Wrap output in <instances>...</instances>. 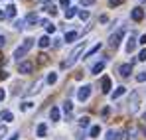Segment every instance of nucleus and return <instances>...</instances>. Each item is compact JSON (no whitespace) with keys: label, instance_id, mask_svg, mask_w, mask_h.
<instances>
[{"label":"nucleus","instance_id":"obj_6","mask_svg":"<svg viewBox=\"0 0 146 140\" xmlns=\"http://www.w3.org/2000/svg\"><path fill=\"white\" fill-rule=\"evenodd\" d=\"M46 134H48V124H46V122L38 124V128H36V136H38V138H44Z\"/></svg>","mask_w":146,"mask_h":140},{"label":"nucleus","instance_id":"obj_27","mask_svg":"<svg viewBox=\"0 0 146 140\" xmlns=\"http://www.w3.org/2000/svg\"><path fill=\"white\" fill-rule=\"evenodd\" d=\"M77 16H79L83 22H85V20H89V12H87V10H79V14H77Z\"/></svg>","mask_w":146,"mask_h":140},{"label":"nucleus","instance_id":"obj_24","mask_svg":"<svg viewBox=\"0 0 146 140\" xmlns=\"http://www.w3.org/2000/svg\"><path fill=\"white\" fill-rule=\"evenodd\" d=\"M75 14H79V12H77L75 8H67V10H65V20H71Z\"/></svg>","mask_w":146,"mask_h":140},{"label":"nucleus","instance_id":"obj_25","mask_svg":"<svg viewBox=\"0 0 146 140\" xmlns=\"http://www.w3.org/2000/svg\"><path fill=\"white\" fill-rule=\"evenodd\" d=\"M46 81H48L49 85H53V83L57 81V73H53V71H51V73H49L48 77H46Z\"/></svg>","mask_w":146,"mask_h":140},{"label":"nucleus","instance_id":"obj_11","mask_svg":"<svg viewBox=\"0 0 146 140\" xmlns=\"http://www.w3.org/2000/svg\"><path fill=\"white\" fill-rule=\"evenodd\" d=\"M124 93H126V87H119V89H115V91L111 93V99H113V101H117V99L122 97Z\"/></svg>","mask_w":146,"mask_h":140},{"label":"nucleus","instance_id":"obj_45","mask_svg":"<svg viewBox=\"0 0 146 140\" xmlns=\"http://www.w3.org/2000/svg\"><path fill=\"white\" fill-rule=\"evenodd\" d=\"M142 4H146V0H142Z\"/></svg>","mask_w":146,"mask_h":140},{"label":"nucleus","instance_id":"obj_38","mask_svg":"<svg viewBox=\"0 0 146 140\" xmlns=\"http://www.w3.org/2000/svg\"><path fill=\"white\" fill-rule=\"evenodd\" d=\"M138 44H142V46H146V34H144V36H140V40H138Z\"/></svg>","mask_w":146,"mask_h":140},{"label":"nucleus","instance_id":"obj_1","mask_svg":"<svg viewBox=\"0 0 146 140\" xmlns=\"http://www.w3.org/2000/svg\"><path fill=\"white\" fill-rule=\"evenodd\" d=\"M85 46H87V42H81L79 46H75V47H73V51L69 53V59H65V61H63L61 65H63V67H71L73 63H75V61L79 59V55L83 53V49H85Z\"/></svg>","mask_w":146,"mask_h":140},{"label":"nucleus","instance_id":"obj_29","mask_svg":"<svg viewBox=\"0 0 146 140\" xmlns=\"http://www.w3.org/2000/svg\"><path fill=\"white\" fill-rule=\"evenodd\" d=\"M46 12H49V14H51V16H53V14H55V12H57V8H55V6H53V4H48V6H46Z\"/></svg>","mask_w":146,"mask_h":140},{"label":"nucleus","instance_id":"obj_8","mask_svg":"<svg viewBox=\"0 0 146 140\" xmlns=\"http://www.w3.org/2000/svg\"><path fill=\"white\" fill-rule=\"evenodd\" d=\"M130 71H132V65H130V63H122L121 67H119L121 77H128V75H130Z\"/></svg>","mask_w":146,"mask_h":140},{"label":"nucleus","instance_id":"obj_26","mask_svg":"<svg viewBox=\"0 0 146 140\" xmlns=\"http://www.w3.org/2000/svg\"><path fill=\"white\" fill-rule=\"evenodd\" d=\"M63 111H65V115H69V113L73 111V105H71V101H65V103H63Z\"/></svg>","mask_w":146,"mask_h":140},{"label":"nucleus","instance_id":"obj_46","mask_svg":"<svg viewBox=\"0 0 146 140\" xmlns=\"http://www.w3.org/2000/svg\"><path fill=\"white\" fill-rule=\"evenodd\" d=\"M42 2H44V0H42Z\"/></svg>","mask_w":146,"mask_h":140},{"label":"nucleus","instance_id":"obj_5","mask_svg":"<svg viewBox=\"0 0 146 140\" xmlns=\"http://www.w3.org/2000/svg\"><path fill=\"white\" fill-rule=\"evenodd\" d=\"M18 69H20V73H32V69H34V63L32 61H22L20 65H18Z\"/></svg>","mask_w":146,"mask_h":140},{"label":"nucleus","instance_id":"obj_19","mask_svg":"<svg viewBox=\"0 0 146 140\" xmlns=\"http://www.w3.org/2000/svg\"><path fill=\"white\" fill-rule=\"evenodd\" d=\"M77 36H79V34H77V32H67V34H65V38H63V40H65V42H67V44H71V42H75V40H77Z\"/></svg>","mask_w":146,"mask_h":140},{"label":"nucleus","instance_id":"obj_10","mask_svg":"<svg viewBox=\"0 0 146 140\" xmlns=\"http://www.w3.org/2000/svg\"><path fill=\"white\" fill-rule=\"evenodd\" d=\"M101 91L105 95L111 93V79H109V77H103V81H101Z\"/></svg>","mask_w":146,"mask_h":140},{"label":"nucleus","instance_id":"obj_31","mask_svg":"<svg viewBox=\"0 0 146 140\" xmlns=\"http://www.w3.org/2000/svg\"><path fill=\"white\" fill-rule=\"evenodd\" d=\"M136 81H138V83H144V81H146V71H144V73H138V75H136Z\"/></svg>","mask_w":146,"mask_h":140},{"label":"nucleus","instance_id":"obj_21","mask_svg":"<svg viewBox=\"0 0 146 140\" xmlns=\"http://www.w3.org/2000/svg\"><path fill=\"white\" fill-rule=\"evenodd\" d=\"M99 49H101V44H95V46L91 47L87 53H85V57H91V55H95V53H99Z\"/></svg>","mask_w":146,"mask_h":140},{"label":"nucleus","instance_id":"obj_40","mask_svg":"<svg viewBox=\"0 0 146 140\" xmlns=\"http://www.w3.org/2000/svg\"><path fill=\"white\" fill-rule=\"evenodd\" d=\"M61 6L63 8H69V0H61Z\"/></svg>","mask_w":146,"mask_h":140},{"label":"nucleus","instance_id":"obj_43","mask_svg":"<svg viewBox=\"0 0 146 140\" xmlns=\"http://www.w3.org/2000/svg\"><path fill=\"white\" fill-rule=\"evenodd\" d=\"M18 136H20V134H12V136H10L8 140H18Z\"/></svg>","mask_w":146,"mask_h":140},{"label":"nucleus","instance_id":"obj_13","mask_svg":"<svg viewBox=\"0 0 146 140\" xmlns=\"http://www.w3.org/2000/svg\"><path fill=\"white\" fill-rule=\"evenodd\" d=\"M4 10H6V18H16V6L14 4H8Z\"/></svg>","mask_w":146,"mask_h":140},{"label":"nucleus","instance_id":"obj_23","mask_svg":"<svg viewBox=\"0 0 146 140\" xmlns=\"http://www.w3.org/2000/svg\"><path fill=\"white\" fill-rule=\"evenodd\" d=\"M89 122H91V118H89V117H81V118H79V126H81V128H87Z\"/></svg>","mask_w":146,"mask_h":140},{"label":"nucleus","instance_id":"obj_17","mask_svg":"<svg viewBox=\"0 0 146 140\" xmlns=\"http://www.w3.org/2000/svg\"><path fill=\"white\" fill-rule=\"evenodd\" d=\"M42 85H44V81H36V83L32 85V89L28 91V95H34V93H38V91L42 89Z\"/></svg>","mask_w":146,"mask_h":140},{"label":"nucleus","instance_id":"obj_37","mask_svg":"<svg viewBox=\"0 0 146 140\" xmlns=\"http://www.w3.org/2000/svg\"><path fill=\"white\" fill-rule=\"evenodd\" d=\"M53 47H61V40H59V38L53 40Z\"/></svg>","mask_w":146,"mask_h":140},{"label":"nucleus","instance_id":"obj_15","mask_svg":"<svg viewBox=\"0 0 146 140\" xmlns=\"http://www.w3.org/2000/svg\"><path fill=\"white\" fill-rule=\"evenodd\" d=\"M99 134H101V126H99V124H95V126L89 128V136H91V138H97Z\"/></svg>","mask_w":146,"mask_h":140},{"label":"nucleus","instance_id":"obj_41","mask_svg":"<svg viewBox=\"0 0 146 140\" xmlns=\"http://www.w3.org/2000/svg\"><path fill=\"white\" fill-rule=\"evenodd\" d=\"M40 24H42V26H46V28H48V26H49V20H40Z\"/></svg>","mask_w":146,"mask_h":140},{"label":"nucleus","instance_id":"obj_35","mask_svg":"<svg viewBox=\"0 0 146 140\" xmlns=\"http://www.w3.org/2000/svg\"><path fill=\"white\" fill-rule=\"evenodd\" d=\"M109 4L111 6H119V4H122V0H109Z\"/></svg>","mask_w":146,"mask_h":140},{"label":"nucleus","instance_id":"obj_33","mask_svg":"<svg viewBox=\"0 0 146 140\" xmlns=\"http://www.w3.org/2000/svg\"><path fill=\"white\" fill-rule=\"evenodd\" d=\"M95 0H81V6H93Z\"/></svg>","mask_w":146,"mask_h":140},{"label":"nucleus","instance_id":"obj_9","mask_svg":"<svg viewBox=\"0 0 146 140\" xmlns=\"http://www.w3.org/2000/svg\"><path fill=\"white\" fill-rule=\"evenodd\" d=\"M130 16H132V20H134V22H140V20L144 18V10H142V8H134Z\"/></svg>","mask_w":146,"mask_h":140},{"label":"nucleus","instance_id":"obj_2","mask_svg":"<svg viewBox=\"0 0 146 140\" xmlns=\"http://www.w3.org/2000/svg\"><path fill=\"white\" fill-rule=\"evenodd\" d=\"M32 47H34V40H30V38H28V40H24V42H22V46L16 47V51H14V57L20 61V59L24 57V55L28 53V51H30V49H32Z\"/></svg>","mask_w":146,"mask_h":140},{"label":"nucleus","instance_id":"obj_36","mask_svg":"<svg viewBox=\"0 0 146 140\" xmlns=\"http://www.w3.org/2000/svg\"><path fill=\"white\" fill-rule=\"evenodd\" d=\"M46 30H48V34H53V32H55V26H53V24H49Z\"/></svg>","mask_w":146,"mask_h":140},{"label":"nucleus","instance_id":"obj_12","mask_svg":"<svg viewBox=\"0 0 146 140\" xmlns=\"http://www.w3.org/2000/svg\"><path fill=\"white\" fill-rule=\"evenodd\" d=\"M134 49H136V40H134V36L130 34V38H128V44H126V51H128V53H132Z\"/></svg>","mask_w":146,"mask_h":140},{"label":"nucleus","instance_id":"obj_4","mask_svg":"<svg viewBox=\"0 0 146 140\" xmlns=\"http://www.w3.org/2000/svg\"><path fill=\"white\" fill-rule=\"evenodd\" d=\"M91 97V85H83L79 91H77V99L79 101H87Z\"/></svg>","mask_w":146,"mask_h":140},{"label":"nucleus","instance_id":"obj_7","mask_svg":"<svg viewBox=\"0 0 146 140\" xmlns=\"http://www.w3.org/2000/svg\"><path fill=\"white\" fill-rule=\"evenodd\" d=\"M12 118H14V115H12L10 111L0 113V126H2V124H6V122H12Z\"/></svg>","mask_w":146,"mask_h":140},{"label":"nucleus","instance_id":"obj_28","mask_svg":"<svg viewBox=\"0 0 146 140\" xmlns=\"http://www.w3.org/2000/svg\"><path fill=\"white\" fill-rule=\"evenodd\" d=\"M24 26H26V20H16L14 22V28L16 30H24Z\"/></svg>","mask_w":146,"mask_h":140},{"label":"nucleus","instance_id":"obj_14","mask_svg":"<svg viewBox=\"0 0 146 140\" xmlns=\"http://www.w3.org/2000/svg\"><path fill=\"white\" fill-rule=\"evenodd\" d=\"M103 69H105V61H99V63H95V65L91 67V73H93V75H99Z\"/></svg>","mask_w":146,"mask_h":140},{"label":"nucleus","instance_id":"obj_39","mask_svg":"<svg viewBox=\"0 0 146 140\" xmlns=\"http://www.w3.org/2000/svg\"><path fill=\"white\" fill-rule=\"evenodd\" d=\"M4 99H6V91H4V89H0V101H4Z\"/></svg>","mask_w":146,"mask_h":140},{"label":"nucleus","instance_id":"obj_16","mask_svg":"<svg viewBox=\"0 0 146 140\" xmlns=\"http://www.w3.org/2000/svg\"><path fill=\"white\" fill-rule=\"evenodd\" d=\"M49 44H51V42H49V38H48V36H42V38L38 40V46L42 47V49H46V47H48Z\"/></svg>","mask_w":146,"mask_h":140},{"label":"nucleus","instance_id":"obj_3","mask_svg":"<svg viewBox=\"0 0 146 140\" xmlns=\"http://www.w3.org/2000/svg\"><path fill=\"white\" fill-rule=\"evenodd\" d=\"M124 34H126V30H124V28H121V30H119L117 34H113V36H111V40H109V44H111V47H117V46H119Z\"/></svg>","mask_w":146,"mask_h":140},{"label":"nucleus","instance_id":"obj_34","mask_svg":"<svg viewBox=\"0 0 146 140\" xmlns=\"http://www.w3.org/2000/svg\"><path fill=\"white\" fill-rule=\"evenodd\" d=\"M138 59H140V61H146V49H142V51L138 53Z\"/></svg>","mask_w":146,"mask_h":140},{"label":"nucleus","instance_id":"obj_22","mask_svg":"<svg viewBox=\"0 0 146 140\" xmlns=\"http://www.w3.org/2000/svg\"><path fill=\"white\" fill-rule=\"evenodd\" d=\"M49 117H51V120H59V109H57V107H51Z\"/></svg>","mask_w":146,"mask_h":140},{"label":"nucleus","instance_id":"obj_44","mask_svg":"<svg viewBox=\"0 0 146 140\" xmlns=\"http://www.w3.org/2000/svg\"><path fill=\"white\" fill-rule=\"evenodd\" d=\"M4 18H6V12H2V10H0V20H4Z\"/></svg>","mask_w":146,"mask_h":140},{"label":"nucleus","instance_id":"obj_42","mask_svg":"<svg viewBox=\"0 0 146 140\" xmlns=\"http://www.w3.org/2000/svg\"><path fill=\"white\" fill-rule=\"evenodd\" d=\"M4 44H6V38H4V36H0V47L4 46Z\"/></svg>","mask_w":146,"mask_h":140},{"label":"nucleus","instance_id":"obj_32","mask_svg":"<svg viewBox=\"0 0 146 140\" xmlns=\"http://www.w3.org/2000/svg\"><path fill=\"white\" fill-rule=\"evenodd\" d=\"M6 134H8V130H6V124H2V126H0V140L4 138Z\"/></svg>","mask_w":146,"mask_h":140},{"label":"nucleus","instance_id":"obj_30","mask_svg":"<svg viewBox=\"0 0 146 140\" xmlns=\"http://www.w3.org/2000/svg\"><path fill=\"white\" fill-rule=\"evenodd\" d=\"M32 107H34V103H30V101H26V103L20 105V109H22V111H28V109H32Z\"/></svg>","mask_w":146,"mask_h":140},{"label":"nucleus","instance_id":"obj_18","mask_svg":"<svg viewBox=\"0 0 146 140\" xmlns=\"http://www.w3.org/2000/svg\"><path fill=\"white\" fill-rule=\"evenodd\" d=\"M26 22H28V24H36V22H40V18H38L36 12H30V14L26 16Z\"/></svg>","mask_w":146,"mask_h":140},{"label":"nucleus","instance_id":"obj_20","mask_svg":"<svg viewBox=\"0 0 146 140\" xmlns=\"http://www.w3.org/2000/svg\"><path fill=\"white\" fill-rule=\"evenodd\" d=\"M119 138H121V134H119L117 130H109L107 136H105V140H119Z\"/></svg>","mask_w":146,"mask_h":140}]
</instances>
